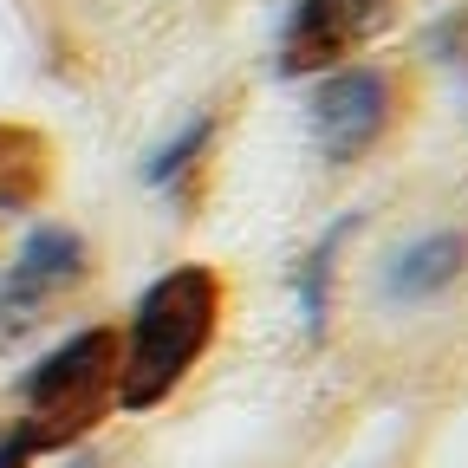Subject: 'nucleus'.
Listing matches in <instances>:
<instances>
[{"label":"nucleus","mask_w":468,"mask_h":468,"mask_svg":"<svg viewBox=\"0 0 468 468\" xmlns=\"http://www.w3.org/2000/svg\"><path fill=\"white\" fill-rule=\"evenodd\" d=\"M221 313H228V286L202 261L169 267L163 280H150L137 313H131V332H117L111 410H156L163 397H176V384H183L202 365V351L215 345Z\"/></svg>","instance_id":"obj_1"},{"label":"nucleus","mask_w":468,"mask_h":468,"mask_svg":"<svg viewBox=\"0 0 468 468\" xmlns=\"http://www.w3.org/2000/svg\"><path fill=\"white\" fill-rule=\"evenodd\" d=\"M111 384H117V325H85L66 345H52L20 378L27 417L14 436L27 442V455H52L91 436L111 410Z\"/></svg>","instance_id":"obj_2"},{"label":"nucleus","mask_w":468,"mask_h":468,"mask_svg":"<svg viewBox=\"0 0 468 468\" xmlns=\"http://www.w3.org/2000/svg\"><path fill=\"white\" fill-rule=\"evenodd\" d=\"M397 104H403V79L390 66H332V72H319V85L306 98L313 144L332 163H358L397 124Z\"/></svg>","instance_id":"obj_3"},{"label":"nucleus","mask_w":468,"mask_h":468,"mask_svg":"<svg viewBox=\"0 0 468 468\" xmlns=\"http://www.w3.org/2000/svg\"><path fill=\"white\" fill-rule=\"evenodd\" d=\"M403 0H292L280 52H273V72L280 79H313L345 66L358 46H371L390 20H397Z\"/></svg>","instance_id":"obj_4"},{"label":"nucleus","mask_w":468,"mask_h":468,"mask_svg":"<svg viewBox=\"0 0 468 468\" xmlns=\"http://www.w3.org/2000/svg\"><path fill=\"white\" fill-rule=\"evenodd\" d=\"M91 273V248L72 228H39L27 234V248L14 261V273L0 280V345H14L20 332H33L46 319V306L58 292H72Z\"/></svg>","instance_id":"obj_5"},{"label":"nucleus","mask_w":468,"mask_h":468,"mask_svg":"<svg viewBox=\"0 0 468 468\" xmlns=\"http://www.w3.org/2000/svg\"><path fill=\"white\" fill-rule=\"evenodd\" d=\"M52 176H58L52 137L39 124H14V117H0V234H7L14 221H27L52 196Z\"/></svg>","instance_id":"obj_6"},{"label":"nucleus","mask_w":468,"mask_h":468,"mask_svg":"<svg viewBox=\"0 0 468 468\" xmlns=\"http://www.w3.org/2000/svg\"><path fill=\"white\" fill-rule=\"evenodd\" d=\"M468 267V234L442 228V234H423V241H410L390 267H384V292L397 306H417V300H436V292Z\"/></svg>","instance_id":"obj_7"},{"label":"nucleus","mask_w":468,"mask_h":468,"mask_svg":"<svg viewBox=\"0 0 468 468\" xmlns=\"http://www.w3.org/2000/svg\"><path fill=\"white\" fill-rule=\"evenodd\" d=\"M345 234H351V221H345L338 234H325V241L306 254V273H300V300H306V325H313V332L325 325V306H332L325 286H332V261H338V241H345Z\"/></svg>","instance_id":"obj_8"},{"label":"nucleus","mask_w":468,"mask_h":468,"mask_svg":"<svg viewBox=\"0 0 468 468\" xmlns=\"http://www.w3.org/2000/svg\"><path fill=\"white\" fill-rule=\"evenodd\" d=\"M208 144H215V117H196V124H183V137L156 150L150 183H176L183 169H196V163H202V150H208Z\"/></svg>","instance_id":"obj_9"},{"label":"nucleus","mask_w":468,"mask_h":468,"mask_svg":"<svg viewBox=\"0 0 468 468\" xmlns=\"http://www.w3.org/2000/svg\"><path fill=\"white\" fill-rule=\"evenodd\" d=\"M33 455H27V442L20 436H7V442H0V468H27Z\"/></svg>","instance_id":"obj_10"}]
</instances>
